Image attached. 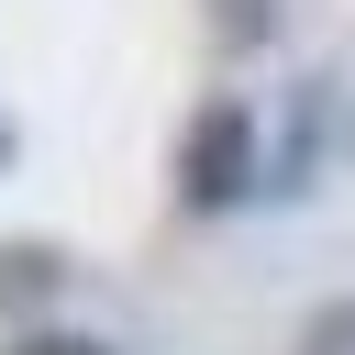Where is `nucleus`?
<instances>
[{"label": "nucleus", "mask_w": 355, "mask_h": 355, "mask_svg": "<svg viewBox=\"0 0 355 355\" xmlns=\"http://www.w3.org/2000/svg\"><path fill=\"white\" fill-rule=\"evenodd\" d=\"M244 200H266V122H255L244 89H211L189 111V133H178V211L189 222H222Z\"/></svg>", "instance_id": "nucleus-1"}, {"label": "nucleus", "mask_w": 355, "mask_h": 355, "mask_svg": "<svg viewBox=\"0 0 355 355\" xmlns=\"http://www.w3.org/2000/svg\"><path fill=\"white\" fill-rule=\"evenodd\" d=\"M322 111H333V78H300L277 133H266V200H311V166H322Z\"/></svg>", "instance_id": "nucleus-2"}, {"label": "nucleus", "mask_w": 355, "mask_h": 355, "mask_svg": "<svg viewBox=\"0 0 355 355\" xmlns=\"http://www.w3.org/2000/svg\"><path fill=\"white\" fill-rule=\"evenodd\" d=\"M67 300V255L55 244H0V311H55Z\"/></svg>", "instance_id": "nucleus-3"}, {"label": "nucleus", "mask_w": 355, "mask_h": 355, "mask_svg": "<svg viewBox=\"0 0 355 355\" xmlns=\"http://www.w3.org/2000/svg\"><path fill=\"white\" fill-rule=\"evenodd\" d=\"M277 33V0H222V44L244 55V44H266Z\"/></svg>", "instance_id": "nucleus-4"}, {"label": "nucleus", "mask_w": 355, "mask_h": 355, "mask_svg": "<svg viewBox=\"0 0 355 355\" xmlns=\"http://www.w3.org/2000/svg\"><path fill=\"white\" fill-rule=\"evenodd\" d=\"M0 355H122V344H111V333H55V322H44V333H22V344H0Z\"/></svg>", "instance_id": "nucleus-5"}, {"label": "nucleus", "mask_w": 355, "mask_h": 355, "mask_svg": "<svg viewBox=\"0 0 355 355\" xmlns=\"http://www.w3.org/2000/svg\"><path fill=\"white\" fill-rule=\"evenodd\" d=\"M300 355H355V300H333V311L300 333Z\"/></svg>", "instance_id": "nucleus-6"}, {"label": "nucleus", "mask_w": 355, "mask_h": 355, "mask_svg": "<svg viewBox=\"0 0 355 355\" xmlns=\"http://www.w3.org/2000/svg\"><path fill=\"white\" fill-rule=\"evenodd\" d=\"M0 166H11V122H0Z\"/></svg>", "instance_id": "nucleus-7"}, {"label": "nucleus", "mask_w": 355, "mask_h": 355, "mask_svg": "<svg viewBox=\"0 0 355 355\" xmlns=\"http://www.w3.org/2000/svg\"><path fill=\"white\" fill-rule=\"evenodd\" d=\"M344 144H355V122H344Z\"/></svg>", "instance_id": "nucleus-8"}]
</instances>
